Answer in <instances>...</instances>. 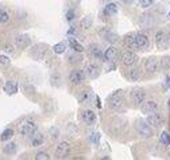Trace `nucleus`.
<instances>
[{
    "label": "nucleus",
    "instance_id": "7",
    "mask_svg": "<svg viewBox=\"0 0 170 160\" xmlns=\"http://www.w3.org/2000/svg\"><path fill=\"white\" fill-rule=\"evenodd\" d=\"M81 119H82V121H84L86 125L92 127V125L96 124L97 117H96V113H95L92 109H85V111L81 113Z\"/></svg>",
    "mask_w": 170,
    "mask_h": 160
},
{
    "label": "nucleus",
    "instance_id": "37",
    "mask_svg": "<svg viewBox=\"0 0 170 160\" xmlns=\"http://www.w3.org/2000/svg\"><path fill=\"white\" fill-rule=\"evenodd\" d=\"M139 4L143 8H149V7H151L154 4V0H139Z\"/></svg>",
    "mask_w": 170,
    "mask_h": 160
},
{
    "label": "nucleus",
    "instance_id": "1",
    "mask_svg": "<svg viewBox=\"0 0 170 160\" xmlns=\"http://www.w3.org/2000/svg\"><path fill=\"white\" fill-rule=\"evenodd\" d=\"M135 129H136V132H138L139 136L143 137V139H150V137H152V135H154V129H152V127L150 125L146 120H142V119L136 121V124H135Z\"/></svg>",
    "mask_w": 170,
    "mask_h": 160
},
{
    "label": "nucleus",
    "instance_id": "13",
    "mask_svg": "<svg viewBox=\"0 0 170 160\" xmlns=\"http://www.w3.org/2000/svg\"><path fill=\"white\" fill-rule=\"evenodd\" d=\"M84 78H85V74H84L82 70H72L70 74H69V81H70V84H73V85L82 84Z\"/></svg>",
    "mask_w": 170,
    "mask_h": 160
},
{
    "label": "nucleus",
    "instance_id": "4",
    "mask_svg": "<svg viewBox=\"0 0 170 160\" xmlns=\"http://www.w3.org/2000/svg\"><path fill=\"white\" fill-rule=\"evenodd\" d=\"M155 46L159 50H166L169 47V36H167L166 32L158 31L155 34Z\"/></svg>",
    "mask_w": 170,
    "mask_h": 160
},
{
    "label": "nucleus",
    "instance_id": "31",
    "mask_svg": "<svg viewBox=\"0 0 170 160\" xmlns=\"http://www.w3.org/2000/svg\"><path fill=\"white\" fill-rule=\"evenodd\" d=\"M159 140H161V143L163 144V145H170V135L167 133L166 131H163L161 133V136H159Z\"/></svg>",
    "mask_w": 170,
    "mask_h": 160
},
{
    "label": "nucleus",
    "instance_id": "42",
    "mask_svg": "<svg viewBox=\"0 0 170 160\" xmlns=\"http://www.w3.org/2000/svg\"><path fill=\"white\" fill-rule=\"evenodd\" d=\"M165 87H166V89H170V76L165 77Z\"/></svg>",
    "mask_w": 170,
    "mask_h": 160
},
{
    "label": "nucleus",
    "instance_id": "9",
    "mask_svg": "<svg viewBox=\"0 0 170 160\" xmlns=\"http://www.w3.org/2000/svg\"><path fill=\"white\" fill-rule=\"evenodd\" d=\"M100 35H101V36L104 38V41L109 42V43H112V44L117 43V42L120 41V38H119V35L115 34V32H112L111 30H108V28H103V30H100Z\"/></svg>",
    "mask_w": 170,
    "mask_h": 160
},
{
    "label": "nucleus",
    "instance_id": "18",
    "mask_svg": "<svg viewBox=\"0 0 170 160\" xmlns=\"http://www.w3.org/2000/svg\"><path fill=\"white\" fill-rule=\"evenodd\" d=\"M43 141H45V136L41 133V132L35 131L34 133H32V136H31V145L32 147L42 145V144H43Z\"/></svg>",
    "mask_w": 170,
    "mask_h": 160
},
{
    "label": "nucleus",
    "instance_id": "22",
    "mask_svg": "<svg viewBox=\"0 0 170 160\" xmlns=\"http://www.w3.org/2000/svg\"><path fill=\"white\" fill-rule=\"evenodd\" d=\"M124 44H126L128 49H132V50H139L135 44V34H128L124 36Z\"/></svg>",
    "mask_w": 170,
    "mask_h": 160
},
{
    "label": "nucleus",
    "instance_id": "17",
    "mask_svg": "<svg viewBox=\"0 0 170 160\" xmlns=\"http://www.w3.org/2000/svg\"><path fill=\"white\" fill-rule=\"evenodd\" d=\"M127 78H128V81H131V82L141 81V78H142V70L138 69V67H134V69H131L128 73H127Z\"/></svg>",
    "mask_w": 170,
    "mask_h": 160
},
{
    "label": "nucleus",
    "instance_id": "35",
    "mask_svg": "<svg viewBox=\"0 0 170 160\" xmlns=\"http://www.w3.org/2000/svg\"><path fill=\"white\" fill-rule=\"evenodd\" d=\"M91 141H92V144H95V145H99V143H100V133L99 132H92Z\"/></svg>",
    "mask_w": 170,
    "mask_h": 160
},
{
    "label": "nucleus",
    "instance_id": "28",
    "mask_svg": "<svg viewBox=\"0 0 170 160\" xmlns=\"http://www.w3.org/2000/svg\"><path fill=\"white\" fill-rule=\"evenodd\" d=\"M92 24H93V19H92L91 16H85L84 19L81 20V27L84 30H88L92 27Z\"/></svg>",
    "mask_w": 170,
    "mask_h": 160
},
{
    "label": "nucleus",
    "instance_id": "33",
    "mask_svg": "<svg viewBox=\"0 0 170 160\" xmlns=\"http://www.w3.org/2000/svg\"><path fill=\"white\" fill-rule=\"evenodd\" d=\"M49 135H50V139H53V140H57L59 136V131L57 127H51V128L49 129Z\"/></svg>",
    "mask_w": 170,
    "mask_h": 160
},
{
    "label": "nucleus",
    "instance_id": "8",
    "mask_svg": "<svg viewBox=\"0 0 170 160\" xmlns=\"http://www.w3.org/2000/svg\"><path fill=\"white\" fill-rule=\"evenodd\" d=\"M136 59H138L136 54H135L134 51H131V50H127V51H124L123 54H122L120 61L124 66H131V65H134L135 62H136Z\"/></svg>",
    "mask_w": 170,
    "mask_h": 160
},
{
    "label": "nucleus",
    "instance_id": "29",
    "mask_svg": "<svg viewBox=\"0 0 170 160\" xmlns=\"http://www.w3.org/2000/svg\"><path fill=\"white\" fill-rule=\"evenodd\" d=\"M10 22V14L6 9H0V24H6Z\"/></svg>",
    "mask_w": 170,
    "mask_h": 160
},
{
    "label": "nucleus",
    "instance_id": "34",
    "mask_svg": "<svg viewBox=\"0 0 170 160\" xmlns=\"http://www.w3.org/2000/svg\"><path fill=\"white\" fill-rule=\"evenodd\" d=\"M89 97H91V94H89V92H81V94L78 96V102H81V104H84V102H88L89 101Z\"/></svg>",
    "mask_w": 170,
    "mask_h": 160
},
{
    "label": "nucleus",
    "instance_id": "27",
    "mask_svg": "<svg viewBox=\"0 0 170 160\" xmlns=\"http://www.w3.org/2000/svg\"><path fill=\"white\" fill-rule=\"evenodd\" d=\"M53 51L56 52V54H64V52L66 51V43H65V42H59V43L54 44Z\"/></svg>",
    "mask_w": 170,
    "mask_h": 160
},
{
    "label": "nucleus",
    "instance_id": "21",
    "mask_svg": "<svg viewBox=\"0 0 170 160\" xmlns=\"http://www.w3.org/2000/svg\"><path fill=\"white\" fill-rule=\"evenodd\" d=\"M117 57V51L115 47H108L104 52V61L106 62H114V59Z\"/></svg>",
    "mask_w": 170,
    "mask_h": 160
},
{
    "label": "nucleus",
    "instance_id": "24",
    "mask_svg": "<svg viewBox=\"0 0 170 160\" xmlns=\"http://www.w3.org/2000/svg\"><path fill=\"white\" fill-rule=\"evenodd\" d=\"M104 14L108 16H114L117 14V4L115 3H106V8H104Z\"/></svg>",
    "mask_w": 170,
    "mask_h": 160
},
{
    "label": "nucleus",
    "instance_id": "6",
    "mask_svg": "<svg viewBox=\"0 0 170 160\" xmlns=\"http://www.w3.org/2000/svg\"><path fill=\"white\" fill-rule=\"evenodd\" d=\"M146 121L149 122L151 127H155V128H158V127L163 125V116H162L161 113H157V112H154V113H150L147 114V119Z\"/></svg>",
    "mask_w": 170,
    "mask_h": 160
},
{
    "label": "nucleus",
    "instance_id": "14",
    "mask_svg": "<svg viewBox=\"0 0 170 160\" xmlns=\"http://www.w3.org/2000/svg\"><path fill=\"white\" fill-rule=\"evenodd\" d=\"M85 73L89 78H97L100 76V67L96 63H88L85 67Z\"/></svg>",
    "mask_w": 170,
    "mask_h": 160
},
{
    "label": "nucleus",
    "instance_id": "10",
    "mask_svg": "<svg viewBox=\"0 0 170 160\" xmlns=\"http://www.w3.org/2000/svg\"><path fill=\"white\" fill-rule=\"evenodd\" d=\"M142 106H141V111L142 113L144 114H150V113H154V112L158 111V104L152 100H149V101H143L142 102Z\"/></svg>",
    "mask_w": 170,
    "mask_h": 160
},
{
    "label": "nucleus",
    "instance_id": "16",
    "mask_svg": "<svg viewBox=\"0 0 170 160\" xmlns=\"http://www.w3.org/2000/svg\"><path fill=\"white\" fill-rule=\"evenodd\" d=\"M30 43H31V39H30V36L26 34H21L15 38V44L18 47H22V49H23V47H29Z\"/></svg>",
    "mask_w": 170,
    "mask_h": 160
},
{
    "label": "nucleus",
    "instance_id": "26",
    "mask_svg": "<svg viewBox=\"0 0 170 160\" xmlns=\"http://www.w3.org/2000/svg\"><path fill=\"white\" fill-rule=\"evenodd\" d=\"M12 136H14V129H11V128L4 129L3 133L0 135V140L1 141H8L10 139H12Z\"/></svg>",
    "mask_w": 170,
    "mask_h": 160
},
{
    "label": "nucleus",
    "instance_id": "32",
    "mask_svg": "<svg viewBox=\"0 0 170 160\" xmlns=\"http://www.w3.org/2000/svg\"><path fill=\"white\" fill-rule=\"evenodd\" d=\"M161 67L163 70H167L169 71L170 70V57L167 55V57H163V58L161 59Z\"/></svg>",
    "mask_w": 170,
    "mask_h": 160
},
{
    "label": "nucleus",
    "instance_id": "12",
    "mask_svg": "<svg viewBox=\"0 0 170 160\" xmlns=\"http://www.w3.org/2000/svg\"><path fill=\"white\" fill-rule=\"evenodd\" d=\"M144 97H146V93L141 87H135L134 90L131 92V100L135 105H141L144 101Z\"/></svg>",
    "mask_w": 170,
    "mask_h": 160
},
{
    "label": "nucleus",
    "instance_id": "30",
    "mask_svg": "<svg viewBox=\"0 0 170 160\" xmlns=\"http://www.w3.org/2000/svg\"><path fill=\"white\" fill-rule=\"evenodd\" d=\"M69 62H70V63H78V62H81L80 52L74 51V52H72V54H69Z\"/></svg>",
    "mask_w": 170,
    "mask_h": 160
},
{
    "label": "nucleus",
    "instance_id": "15",
    "mask_svg": "<svg viewBox=\"0 0 170 160\" xmlns=\"http://www.w3.org/2000/svg\"><path fill=\"white\" fill-rule=\"evenodd\" d=\"M135 44L138 49H144V47L149 46V38L147 35L143 32H139V34H135Z\"/></svg>",
    "mask_w": 170,
    "mask_h": 160
},
{
    "label": "nucleus",
    "instance_id": "23",
    "mask_svg": "<svg viewBox=\"0 0 170 160\" xmlns=\"http://www.w3.org/2000/svg\"><path fill=\"white\" fill-rule=\"evenodd\" d=\"M4 92H6L8 96H12V94H15L16 92H18V85L15 84V82H6L4 84Z\"/></svg>",
    "mask_w": 170,
    "mask_h": 160
},
{
    "label": "nucleus",
    "instance_id": "38",
    "mask_svg": "<svg viewBox=\"0 0 170 160\" xmlns=\"http://www.w3.org/2000/svg\"><path fill=\"white\" fill-rule=\"evenodd\" d=\"M10 62H11V59H10L7 55H0V65L7 66V65H10Z\"/></svg>",
    "mask_w": 170,
    "mask_h": 160
},
{
    "label": "nucleus",
    "instance_id": "19",
    "mask_svg": "<svg viewBox=\"0 0 170 160\" xmlns=\"http://www.w3.org/2000/svg\"><path fill=\"white\" fill-rule=\"evenodd\" d=\"M89 58L91 59H103L104 54L101 51V49H99L97 46H91L89 49Z\"/></svg>",
    "mask_w": 170,
    "mask_h": 160
},
{
    "label": "nucleus",
    "instance_id": "39",
    "mask_svg": "<svg viewBox=\"0 0 170 160\" xmlns=\"http://www.w3.org/2000/svg\"><path fill=\"white\" fill-rule=\"evenodd\" d=\"M74 17H76V16H74V11H72V9H70V11H67V12H66V20L72 22V20L74 19Z\"/></svg>",
    "mask_w": 170,
    "mask_h": 160
},
{
    "label": "nucleus",
    "instance_id": "25",
    "mask_svg": "<svg viewBox=\"0 0 170 160\" xmlns=\"http://www.w3.org/2000/svg\"><path fill=\"white\" fill-rule=\"evenodd\" d=\"M16 149H18V145H16V143H7L6 145H4L3 148V152L7 155H14L15 152H16Z\"/></svg>",
    "mask_w": 170,
    "mask_h": 160
},
{
    "label": "nucleus",
    "instance_id": "44",
    "mask_svg": "<svg viewBox=\"0 0 170 160\" xmlns=\"http://www.w3.org/2000/svg\"><path fill=\"white\" fill-rule=\"evenodd\" d=\"M123 3H126V4H132L135 1V0H122Z\"/></svg>",
    "mask_w": 170,
    "mask_h": 160
},
{
    "label": "nucleus",
    "instance_id": "20",
    "mask_svg": "<svg viewBox=\"0 0 170 160\" xmlns=\"http://www.w3.org/2000/svg\"><path fill=\"white\" fill-rule=\"evenodd\" d=\"M67 43H69L70 49H73V51H77V52H82V51H84V46H82V44L80 43L76 38H73V36H70V38L67 39Z\"/></svg>",
    "mask_w": 170,
    "mask_h": 160
},
{
    "label": "nucleus",
    "instance_id": "43",
    "mask_svg": "<svg viewBox=\"0 0 170 160\" xmlns=\"http://www.w3.org/2000/svg\"><path fill=\"white\" fill-rule=\"evenodd\" d=\"M76 35L77 34V30L74 28V27H70V28H69V31H67V35Z\"/></svg>",
    "mask_w": 170,
    "mask_h": 160
},
{
    "label": "nucleus",
    "instance_id": "46",
    "mask_svg": "<svg viewBox=\"0 0 170 160\" xmlns=\"http://www.w3.org/2000/svg\"><path fill=\"white\" fill-rule=\"evenodd\" d=\"M167 36H169V41H170V31H169V34H167Z\"/></svg>",
    "mask_w": 170,
    "mask_h": 160
},
{
    "label": "nucleus",
    "instance_id": "36",
    "mask_svg": "<svg viewBox=\"0 0 170 160\" xmlns=\"http://www.w3.org/2000/svg\"><path fill=\"white\" fill-rule=\"evenodd\" d=\"M50 159V156H49V153L47 152H38V153L35 155V160H49Z\"/></svg>",
    "mask_w": 170,
    "mask_h": 160
},
{
    "label": "nucleus",
    "instance_id": "40",
    "mask_svg": "<svg viewBox=\"0 0 170 160\" xmlns=\"http://www.w3.org/2000/svg\"><path fill=\"white\" fill-rule=\"evenodd\" d=\"M107 63H108V65L106 66L107 71H114L115 67H116V66H115V63H112V62H107Z\"/></svg>",
    "mask_w": 170,
    "mask_h": 160
},
{
    "label": "nucleus",
    "instance_id": "11",
    "mask_svg": "<svg viewBox=\"0 0 170 160\" xmlns=\"http://www.w3.org/2000/svg\"><path fill=\"white\" fill-rule=\"evenodd\" d=\"M159 69V62L157 58L154 57H150L144 61V70H146L147 73H157Z\"/></svg>",
    "mask_w": 170,
    "mask_h": 160
},
{
    "label": "nucleus",
    "instance_id": "5",
    "mask_svg": "<svg viewBox=\"0 0 170 160\" xmlns=\"http://www.w3.org/2000/svg\"><path fill=\"white\" fill-rule=\"evenodd\" d=\"M70 153V144L66 143V141H62L57 145V149H56V156L58 159H66Z\"/></svg>",
    "mask_w": 170,
    "mask_h": 160
},
{
    "label": "nucleus",
    "instance_id": "48",
    "mask_svg": "<svg viewBox=\"0 0 170 160\" xmlns=\"http://www.w3.org/2000/svg\"><path fill=\"white\" fill-rule=\"evenodd\" d=\"M169 106H170V100H169Z\"/></svg>",
    "mask_w": 170,
    "mask_h": 160
},
{
    "label": "nucleus",
    "instance_id": "41",
    "mask_svg": "<svg viewBox=\"0 0 170 160\" xmlns=\"http://www.w3.org/2000/svg\"><path fill=\"white\" fill-rule=\"evenodd\" d=\"M4 50H6L7 52H14V46L10 44V43H7V44H4Z\"/></svg>",
    "mask_w": 170,
    "mask_h": 160
},
{
    "label": "nucleus",
    "instance_id": "3",
    "mask_svg": "<svg viewBox=\"0 0 170 160\" xmlns=\"http://www.w3.org/2000/svg\"><path fill=\"white\" fill-rule=\"evenodd\" d=\"M35 131H37V124L34 121H31V120H27V121L22 122L21 125H19V132L23 136H30Z\"/></svg>",
    "mask_w": 170,
    "mask_h": 160
},
{
    "label": "nucleus",
    "instance_id": "2",
    "mask_svg": "<svg viewBox=\"0 0 170 160\" xmlns=\"http://www.w3.org/2000/svg\"><path fill=\"white\" fill-rule=\"evenodd\" d=\"M123 101H124V97H123V90H116L108 97V106L114 111L119 109L123 105Z\"/></svg>",
    "mask_w": 170,
    "mask_h": 160
},
{
    "label": "nucleus",
    "instance_id": "45",
    "mask_svg": "<svg viewBox=\"0 0 170 160\" xmlns=\"http://www.w3.org/2000/svg\"><path fill=\"white\" fill-rule=\"evenodd\" d=\"M104 3H109V1H111V0H103Z\"/></svg>",
    "mask_w": 170,
    "mask_h": 160
},
{
    "label": "nucleus",
    "instance_id": "47",
    "mask_svg": "<svg viewBox=\"0 0 170 160\" xmlns=\"http://www.w3.org/2000/svg\"><path fill=\"white\" fill-rule=\"evenodd\" d=\"M167 16H169V19H170V11H169V14H167Z\"/></svg>",
    "mask_w": 170,
    "mask_h": 160
}]
</instances>
